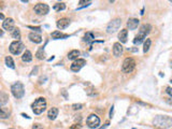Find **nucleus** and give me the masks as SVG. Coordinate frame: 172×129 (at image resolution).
<instances>
[{"label":"nucleus","instance_id":"f257e3e1","mask_svg":"<svg viewBox=\"0 0 172 129\" xmlns=\"http://www.w3.org/2000/svg\"><path fill=\"white\" fill-rule=\"evenodd\" d=\"M153 124L160 129H167L172 126V118L166 115H158L153 120Z\"/></svg>","mask_w":172,"mask_h":129},{"label":"nucleus","instance_id":"5701e85b","mask_svg":"<svg viewBox=\"0 0 172 129\" xmlns=\"http://www.w3.org/2000/svg\"><path fill=\"white\" fill-rule=\"evenodd\" d=\"M5 65H7L9 68H11V69H15V63H14L13 58L11 57V56H7L5 59Z\"/></svg>","mask_w":172,"mask_h":129},{"label":"nucleus","instance_id":"423d86ee","mask_svg":"<svg viewBox=\"0 0 172 129\" xmlns=\"http://www.w3.org/2000/svg\"><path fill=\"white\" fill-rule=\"evenodd\" d=\"M24 51V44L21 41H13L10 44V52L14 55H19Z\"/></svg>","mask_w":172,"mask_h":129},{"label":"nucleus","instance_id":"aec40b11","mask_svg":"<svg viewBox=\"0 0 172 129\" xmlns=\"http://www.w3.org/2000/svg\"><path fill=\"white\" fill-rule=\"evenodd\" d=\"M10 115V111L8 108L5 107H1L0 109V117L2 118V120H5V118H8Z\"/></svg>","mask_w":172,"mask_h":129},{"label":"nucleus","instance_id":"2eb2a0df","mask_svg":"<svg viewBox=\"0 0 172 129\" xmlns=\"http://www.w3.org/2000/svg\"><path fill=\"white\" fill-rule=\"evenodd\" d=\"M152 30V26H151L150 24H144V25H142L140 27V31H139V33L142 35V36L146 37V35H149Z\"/></svg>","mask_w":172,"mask_h":129},{"label":"nucleus","instance_id":"c9c22d12","mask_svg":"<svg viewBox=\"0 0 172 129\" xmlns=\"http://www.w3.org/2000/svg\"><path fill=\"white\" fill-rule=\"evenodd\" d=\"M113 110H114V107L112 106V108H111V111H110V117L112 118V116H113Z\"/></svg>","mask_w":172,"mask_h":129},{"label":"nucleus","instance_id":"20e7f679","mask_svg":"<svg viewBox=\"0 0 172 129\" xmlns=\"http://www.w3.org/2000/svg\"><path fill=\"white\" fill-rule=\"evenodd\" d=\"M136 67V60L133 57H127L123 62V66H122V70L125 73H130Z\"/></svg>","mask_w":172,"mask_h":129},{"label":"nucleus","instance_id":"c85d7f7f","mask_svg":"<svg viewBox=\"0 0 172 129\" xmlns=\"http://www.w3.org/2000/svg\"><path fill=\"white\" fill-rule=\"evenodd\" d=\"M79 5H81L78 8V9H83V8H85V7H88L89 5H92V1H80Z\"/></svg>","mask_w":172,"mask_h":129},{"label":"nucleus","instance_id":"4c0bfd02","mask_svg":"<svg viewBox=\"0 0 172 129\" xmlns=\"http://www.w3.org/2000/svg\"><path fill=\"white\" fill-rule=\"evenodd\" d=\"M22 116H24V117H26V118H30L28 115H26V114H24V113H22Z\"/></svg>","mask_w":172,"mask_h":129},{"label":"nucleus","instance_id":"473e14b6","mask_svg":"<svg viewBox=\"0 0 172 129\" xmlns=\"http://www.w3.org/2000/svg\"><path fill=\"white\" fill-rule=\"evenodd\" d=\"M28 28H29V29H32V30H35V31H38V32H40V31H41V28H40V27H32V26H28Z\"/></svg>","mask_w":172,"mask_h":129},{"label":"nucleus","instance_id":"a878e982","mask_svg":"<svg viewBox=\"0 0 172 129\" xmlns=\"http://www.w3.org/2000/svg\"><path fill=\"white\" fill-rule=\"evenodd\" d=\"M35 57L38 59H43L44 58V47H40L38 52L35 53Z\"/></svg>","mask_w":172,"mask_h":129},{"label":"nucleus","instance_id":"ea45409f","mask_svg":"<svg viewBox=\"0 0 172 129\" xmlns=\"http://www.w3.org/2000/svg\"><path fill=\"white\" fill-rule=\"evenodd\" d=\"M170 82H171V83H172V78H171V80H170Z\"/></svg>","mask_w":172,"mask_h":129},{"label":"nucleus","instance_id":"7ed1b4c3","mask_svg":"<svg viewBox=\"0 0 172 129\" xmlns=\"http://www.w3.org/2000/svg\"><path fill=\"white\" fill-rule=\"evenodd\" d=\"M11 92L13 94V96L15 98L21 99L24 97L25 95V88H24V85L21 82H16L11 86Z\"/></svg>","mask_w":172,"mask_h":129},{"label":"nucleus","instance_id":"e433bc0d","mask_svg":"<svg viewBox=\"0 0 172 129\" xmlns=\"http://www.w3.org/2000/svg\"><path fill=\"white\" fill-rule=\"evenodd\" d=\"M166 101H167V102L169 103V104H172V98H168L167 100H166Z\"/></svg>","mask_w":172,"mask_h":129},{"label":"nucleus","instance_id":"58836bf2","mask_svg":"<svg viewBox=\"0 0 172 129\" xmlns=\"http://www.w3.org/2000/svg\"><path fill=\"white\" fill-rule=\"evenodd\" d=\"M0 17H1V19H2V21H5V16H3V14H2V13L0 14Z\"/></svg>","mask_w":172,"mask_h":129},{"label":"nucleus","instance_id":"f03ea898","mask_svg":"<svg viewBox=\"0 0 172 129\" xmlns=\"http://www.w3.org/2000/svg\"><path fill=\"white\" fill-rule=\"evenodd\" d=\"M31 108H32V111L35 114L39 115L41 113H43L46 109V100L42 97L38 98L37 100H35V102L31 104Z\"/></svg>","mask_w":172,"mask_h":129},{"label":"nucleus","instance_id":"cd10ccee","mask_svg":"<svg viewBox=\"0 0 172 129\" xmlns=\"http://www.w3.org/2000/svg\"><path fill=\"white\" fill-rule=\"evenodd\" d=\"M151 44H152L151 39H146L145 42H144V47H143V52H144V53H147V52H149V49H150L151 47Z\"/></svg>","mask_w":172,"mask_h":129},{"label":"nucleus","instance_id":"2f4dec72","mask_svg":"<svg viewBox=\"0 0 172 129\" xmlns=\"http://www.w3.org/2000/svg\"><path fill=\"white\" fill-rule=\"evenodd\" d=\"M69 129H82V125L81 124H73V125H71Z\"/></svg>","mask_w":172,"mask_h":129},{"label":"nucleus","instance_id":"6ab92c4d","mask_svg":"<svg viewBox=\"0 0 172 129\" xmlns=\"http://www.w3.org/2000/svg\"><path fill=\"white\" fill-rule=\"evenodd\" d=\"M58 115V109L57 108H52L51 110L49 111V113H48V116H49L50 120H54L56 117H57Z\"/></svg>","mask_w":172,"mask_h":129},{"label":"nucleus","instance_id":"4468645a","mask_svg":"<svg viewBox=\"0 0 172 129\" xmlns=\"http://www.w3.org/2000/svg\"><path fill=\"white\" fill-rule=\"evenodd\" d=\"M139 23L140 22H139V19H137V18H129L127 22V27L130 30H135L139 26Z\"/></svg>","mask_w":172,"mask_h":129},{"label":"nucleus","instance_id":"72a5a7b5","mask_svg":"<svg viewBox=\"0 0 172 129\" xmlns=\"http://www.w3.org/2000/svg\"><path fill=\"white\" fill-rule=\"evenodd\" d=\"M41 128H42V126L40 124H35L32 126V129H41Z\"/></svg>","mask_w":172,"mask_h":129},{"label":"nucleus","instance_id":"f704fd0d","mask_svg":"<svg viewBox=\"0 0 172 129\" xmlns=\"http://www.w3.org/2000/svg\"><path fill=\"white\" fill-rule=\"evenodd\" d=\"M167 94H169L170 96H171V98H172V88H170V87H167Z\"/></svg>","mask_w":172,"mask_h":129},{"label":"nucleus","instance_id":"a19ab883","mask_svg":"<svg viewBox=\"0 0 172 129\" xmlns=\"http://www.w3.org/2000/svg\"><path fill=\"white\" fill-rule=\"evenodd\" d=\"M10 129H12V128H10Z\"/></svg>","mask_w":172,"mask_h":129},{"label":"nucleus","instance_id":"39448f33","mask_svg":"<svg viewBox=\"0 0 172 129\" xmlns=\"http://www.w3.org/2000/svg\"><path fill=\"white\" fill-rule=\"evenodd\" d=\"M86 125L90 129H96L100 125V118L96 114H90L86 120Z\"/></svg>","mask_w":172,"mask_h":129},{"label":"nucleus","instance_id":"412c9836","mask_svg":"<svg viewBox=\"0 0 172 129\" xmlns=\"http://www.w3.org/2000/svg\"><path fill=\"white\" fill-rule=\"evenodd\" d=\"M80 56V51H78V49H72L70 53L68 54V58L70 59V60H76V59H79Z\"/></svg>","mask_w":172,"mask_h":129},{"label":"nucleus","instance_id":"0eeeda50","mask_svg":"<svg viewBox=\"0 0 172 129\" xmlns=\"http://www.w3.org/2000/svg\"><path fill=\"white\" fill-rule=\"evenodd\" d=\"M120 24H122L120 18H114L112 22L109 23V25L106 27V32L108 33H114V32H116V31L118 30L119 27H120Z\"/></svg>","mask_w":172,"mask_h":129},{"label":"nucleus","instance_id":"bb28decb","mask_svg":"<svg viewBox=\"0 0 172 129\" xmlns=\"http://www.w3.org/2000/svg\"><path fill=\"white\" fill-rule=\"evenodd\" d=\"M0 103H1V106L3 107L5 106V103L8 102V99H9V96L7 95V94H5V93H1V97H0Z\"/></svg>","mask_w":172,"mask_h":129},{"label":"nucleus","instance_id":"a211bd4d","mask_svg":"<svg viewBox=\"0 0 172 129\" xmlns=\"http://www.w3.org/2000/svg\"><path fill=\"white\" fill-rule=\"evenodd\" d=\"M69 35H65V33H62V31L59 30H56L52 32V38L55 39V40H57V39H65V38H68Z\"/></svg>","mask_w":172,"mask_h":129},{"label":"nucleus","instance_id":"b1692460","mask_svg":"<svg viewBox=\"0 0 172 129\" xmlns=\"http://www.w3.org/2000/svg\"><path fill=\"white\" fill-rule=\"evenodd\" d=\"M146 37H144V36H142V35H140V33H138L137 36H136V38L133 39V43L135 44H141L142 42L144 41V39H145Z\"/></svg>","mask_w":172,"mask_h":129},{"label":"nucleus","instance_id":"393cba45","mask_svg":"<svg viewBox=\"0 0 172 129\" xmlns=\"http://www.w3.org/2000/svg\"><path fill=\"white\" fill-rule=\"evenodd\" d=\"M53 9L55 11H62V10L66 9V5L64 3V2H60V3H56V5H54Z\"/></svg>","mask_w":172,"mask_h":129},{"label":"nucleus","instance_id":"7c9ffc66","mask_svg":"<svg viewBox=\"0 0 172 129\" xmlns=\"http://www.w3.org/2000/svg\"><path fill=\"white\" fill-rule=\"evenodd\" d=\"M83 108V104H81V103H74V104H72V109L73 110H81Z\"/></svg>","mask_w":172,"mask_h":129},{"label":"nucleus","instance_id":"6e6552de","mask_svg":"<svg viewBox=\"0 0 172 129\" xmlns=\"http://www.w3.org/2000/svg\"><path fill=\"white\" fill-rule=\"evenodd\" d=\"M35 12L38 15H45V14L49 13L50 11V7L48 5H45V3H38V5H35Z\"/></svg>","mask_w":172,"mask_h":129},{"label":"nucleus","instance_id":"c756f323","mask_svg":"<svg viewBox=\"0 0 172 129\" xmlns=\"http://www.w3.org/2000/svg\"><path fill=\"white\" fill-rule=\"evenodd\" d=\"M94 39V35L92 32H87L85 37H84V41H86V42H89V41H92Z\"/></svg>","mask_w":172,"mask_h":129},{"label":"nucleus","instance_id":"ddd939ff","mask_svg":"<svg viewBox=\"0 0 172 129\" xmlns=\"http://www.w3.org/2000/svg\"><path fill=\"white\" fill-rule=\"evenodd\" d=\"M28 38L33 43H41L42 42V37L40 36L39 33H37V32H30Z\"/></svg>","mask_w":172,"mask_h":129},{"label":"nucleus","instance_id":"9b49d317","mask_svg":"<svg viewBox=\"0 0 172 129\" xmlns=\"http://www.w3.org/2000/svg\"><path fill=\"white\" fill-rule=\"evenodd\" d=\"M56 25H57V28L58 29H60V30H62V29H66L67 27L70 25V19L69 18H60V19H58L57 23H56Z\"/></svg>","mask_w":172,"mask_h":129},{"label":"nucleus","instance_id":"f3484780","mask_svg":"<svg viewBox=\"0 0 172 129\" xmlns=\"http://www.w3.org/2000/svg\"><path fill=\"white\" fill-rule=\"evenodd\" d=\"M22 60L24 62H30L32 60V54H31L30 51H28L26 49L24 53H23V56H22Z\"/></svg>","mask_w":172,"mask_h":129},{"label":"nucleus","instance_id":"9d476101","mask_svg":"<svg viewBox=\"0 0 172 129\" xmlns=\"http://www.w3.org/2000/svg\"><path fill=\"white\" fill-rule=\"evenodd\" d=\"M14 25H15V22H14L13 18H5V21H3V23H2V28L3 29H5V30H10L12 31L15 28L14 27Z\"/></svg>","mask_w":172,"mask_h":129},{"label":"nucleus","instance_id":"1a4fd4ad","mask_svg":"<svg viewBox=\"0 0 172 129\" xmlns=\"http://www.w3.org/2000/svg\"><path fill=\"white\" fill-rule=\"evenodd\" d=\"M85 65H86V60H85V59H82V58H79V59H76V60H74V61L72 62L70 69L72 71L78 72L80 71Z\"/></svg>","mask_w":172,"mask_h":129},{"label":"nucleus","instance_id":"4be33fe9","mask_svg":"<svg viewBox=\"0 0 172 129\" xmlns=\"http://www.w3.org/2000/svg\"><path fill=\"white\" fill-rule=\"evenodd\" d=\"M11 36L13 39H15V41H19L21 39V31L18 28H14L13 30L11 31Z\"/></svg>","mask_w":172,"mask_h":129},{"label":"nucleus","instance_id":"f8f14e48","mask_svg":"<svg viewBox=\"0 0 172 129\" xmlns=\"http://www.w3.org/2000/svg\"><path fill=\"white\" fill-rule=\"evenodd\" d=\"M123 49H124L123 45L120 44L119 42H116V43L113 44V54H114V56H116V57H118V56L122 55Z\"/></svg>","mask_w":172,"mask_h":129},{"label":"nucleus","instance_id":"dca6fc26","mask_svg":"<svg viewBox=\"0 0 172 129\" xmlns=\"http://www.w3.org/2000/svg\"><path fill=\"white\" fill-rule=\"evenodd\" d=\"M127 36H128V30L127 29H122L118 33V39L122 43H126L127 42Z\"/></svg>","mask_w":172,"mask_h":129}]
</instances>
